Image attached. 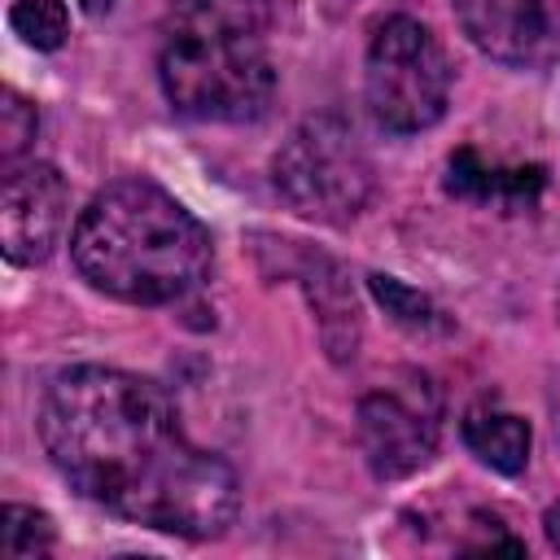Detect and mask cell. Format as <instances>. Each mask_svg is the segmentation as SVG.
Instances as JSON below:
<instances>
[{
    "label": "cell",
    "instance_id": "1",
    "mask_svg": "<svg viewBox=\"0 0 560 560\" xmlns=\"http://www.w3.org/2000/svg\"><path fill=\"white\" fill-rule=\"evenodd\" d=\"M39 442L96 508L179 538H219L241 508L236 472L188 442L162 385L118 368H70L39 398Z\"/></svg>",
    "mask_w": 560,
    "mask_h": 560
},
{
    "label": "cell",
    "instance_id": "2",
    "mask_svg": "<svg viewBox=\"0 0 560 560\" xmlns=\"http://www.w3.org/2000/svg\"><path fill=\"white\" fill-rule=\"evenodd\" d=\"M70 258L96 293L166 306L201 289L210 271V232L158 184L118 179L79 214Z\"/></svg>",
    "mask_w": 560,
    "mask_h": 560
},
{
    "label": "cell",
    "instance_id": "3",
    "mask_svg": "<svg viewBox=\"0 0 560 560\" xmlns=\"http://www.w3.org/2000/svg\"><path fill=\"white\" fill-rule=\"evenodd\" d=\"M271 0H166L158 79L184 118L249 122L267 114Z\"/></svg>",
    "mask_w": 560,
    "mask_h": 560
},
{
    "label": "cell",
    "instance_id": "4",
    "mask_svg": "<svg viewBox=\"0 0 560 560\" xmlns=\"http://www.w3.org/2000/svg\"><path fill=\"white\" fill-rule=\"evenodd\" d=\"M271 184L293 214L337 228L368 206L372 162L346 118L311 114L280 144L271 162Z\"/></svg>",
    "mask_w": 560,
    "mask_h": 560
},
{
    "label": "cell",
    "instance_id": "5",
    "mask_svg": "<svg viewBox=\"0 0 560 560\" xmlns=\"http://www.w3.org/2000/svg\"><path fill=\"white\" fill-rule=\"evenodd\" d=\"M368 109L385 131H424L446 114L451 66L442 44L416 18H385L368 44Z\"/></svg>",
    "mask_w": 560,
    "mask_h": 560
},
{
    "label": "cell",
    "instance_id": "6",
    "mask_svg": "<svg viewBox=\"0 0 560 560\" xmlns=\"http://www.w3.org/2000/svg\"><path fill=\"white\" fill-rule=\"evenodd\" d=\"M359 446L381 481H402L420 472L438 451V394L424 376L372 389L359 402Z\"/></svg>",
    "mask_w": 560,
    "mask_h": 560
},
{
    "label": "cell",
    "instance_id": "7",
    "mask_svg": "<svg viewBox=\"0 0 560 560\" xmlns=\"http://www.w3.org/2000/svg\"><path fill=\"white\" fill-rule=\"evenodd\" d=\"M464 35L512 70H547L560 57V0H451Z\"/></svg>",
    "mask_w": 560,
    "mask_h": 560
},
{
    "label": "cell",
    "instance_id": "8",
    "mask_svg": "<svg viewBox=\"0 0 560 560\" xmlns=\"http://www.w3.org/2000/svg\"><path fill=\"white\" fill-rule=\"evenodd\" d=\"M70 188L66 175L48 162L22 166L4 175L0 188V245L4 258L18 267H35L52 254L61 228H66Z\"/></svg>",
    "mask_w": 560,
    "mask_h": 560
},
{
    "label": "cell",
    "instance_id": "9",
    "mask_svg": "<svg viewBox=\"0 0 560 560\" xmlns=\"http://www.w3.org/2000/svg\"><path fill=\"white\" fill-rule=\"evenodd\" d=\"M298 249V241H293ZM293 276H302V289L319 315V341L328 350V359L346 363L354 359L359 350V302H354V289L341 271V262H332L328 254H315V249H298V267H284Z\"/></svg>",
    "mask_w": 560,
    "mask_h": 560
},
{
    "label": "cell",
    "instance_id": "10",
    "mask_svg": "<svg viewBox=\"0 0 560 560\" xmlns=\"http://www.w3.org/2000/svg\"><path fill=\"white\" fill-rule=\"evenodd\" d=\"M542 184H547L542 166H490L472 149H455L446 162V192L481 206L521 210L542 192Z\"/></svg>",
    "mask_w": 560,
    "mask_h": 560
},
{
    "label": "cell",
    "instance_id": "11",
    "mask_svg": "<svg viewBox=\"0 0 560 560\" xmlns=\"http://www.w3.org/2000/svg\"><path fill=\"white\" fill-rule=\"evenodd\" d=\"M464 442L481 464H490L503 477H516L529 459V424L512 411L472 407L464 416Z\"/></svg>",
    "mask_w": 560,
    "mask_h": 560
},
{
    "label": "cell",
    "instance_id": "12",
    "mask_svg": "<svg viewBox=\"0 0 560 560\" xmlns=\"http://www.w3.org/2000/svg\"><path fill=\"white\" fill-rule=\"evenodd\" d=\"M57 542L52 534V521L35 508H22V503H9L4 516H0V551L9 560H35V556H48Z\"/></svg>",
    "mask_w": 560,
    "mask_h": 560
},
{
    "label": "cell",
    "instance_id": "13",
    "mask_svg": "<svg viewBox=\"0 0 560 560\" xmlns=\"http://www.w3.org/2000/svg\"><path fill=\"white\" fill-rule=\"evenodd\" d=\"M9 26L39 52H52L66 44V31H70V13L61 0H13L9 9Z\"/></svg>",
    "mask_w": 560,
    "mask_h": 560
},
{
    "label": "cell",
    "instance_id": "14",
    "mask_svg": "<svg viewBox=\"0 0 560 560\" xmlns=\"http://www.w3.org/2000/svg\"><path fill=\"white\" fill-rule=\"evenodd\" d=\"M368 284H372V293H376V302L385 306V315H394L402 328H416V332H433V328H442V315H438V306L420 293V289H411V284H402L398 276H368Z\"/></svg>",
    "mask_w": 560,
    "mask_h": 560
},
{
    "label": "cell",
    "instance_id": "15",
    "mask_svg": "<svg viewBox=\"0 0 560 560\" xmlns=\"http://www.w3.org/2000/svg\"><path fill=\"white\" fill-rule=\"evenodd\" d=\"M35 131H39V114H35V105L9 88V92L0 96V162H4L9 171H13V162L31 149Z\"/></svg>",
    "mask_w": 560,
    "mask_h": 560
},
{
    "label": "cell",
    "instance_id": "16",
    "mask_svg": "<svg viewBox=\"0 0 560 560\" xmlns=\"http://www.w3.org/2000/svg\"><path fill=\"white\" fill-rule=\"evenodd\" d=\"M542 534H547V542L560 551V503L547 508V516H542Z\"/></svg>",
    "mask_w": 560,
    "mask_h": 560
},
{
    "label": "cell",
    "instance_id": "17",
    "mask_svg": "<svg viewBox=\"0 0 560 560\" xmlns=\"http://www.w3.org/2000/svg\"><path fill=\"white\" fill-rule=\"evenodd\" d=\"M79 4H83V13H92V18H101V13L114 9V0H79Z\"/></svg>",
    "mask_w": 560,
    "mask_h": 560
},
{
    "label": "cell",
    "instance_id": "18",
    "mask_svg": "<svg viewBox=\"0 0 560 560\" xmlns=\"http://www.w3.org/2000/svg\"><path fill=\"white\" fill-rule=\"evenodd\" d=\"M556 306H560V298H556Z\"/></svg>",
    "mask_w": 560,
    "mask_h": 560
}]
</instances>
